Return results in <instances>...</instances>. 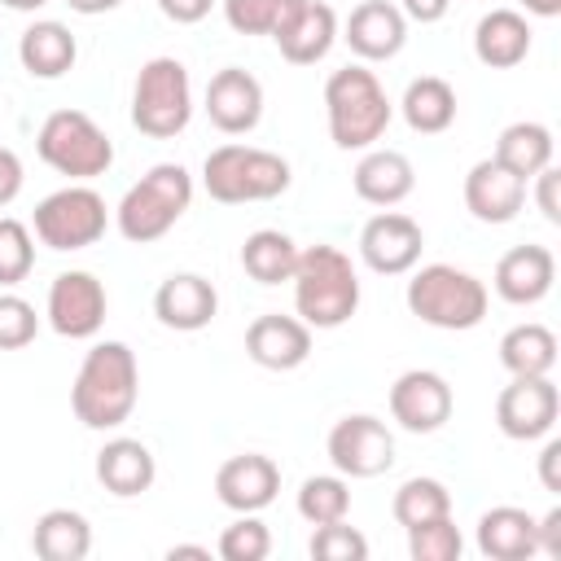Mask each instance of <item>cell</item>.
Listing matches in <instances>:
<instances>
[{
	"label": "cell",
	"mask_w": 561,
	"mask_h": 561,
	"mask_svg": "<svg viewBox=\"0 0 561 561\" xmlns=\"http://www.w3.org/2000/svg\"><path fill=\"white\" fill-rule=\"evenodd\" d=\"M140 399V364L127 342H96L70 386V408L88 430H118Z\"/></svg>",
	"instance_id": "1"
},
{
	"label": "cell",
	"mask_w": 561,
	"mask_h": 561,
	"mask_svg": "<svg viewBox=\"0 0 561 561\" xmlns=\"http://www.w3.org/2000/svg\"><path fill=\"white\" fill-rule=\"evenodd\" d=\"M289 285H294V311L307 329H342L359 311V272L351 254H342L337 245L298 250V267Z\"/></svg>",
	"instance_id": "2"
},
{
	"label": "cell",
	"mask_w": 561,
	"mask_h": 561,
	"mask_svg": "<svg viewBox=\"0 0 561 561\" xmlns=\"http://www.w3.org/2000/svg\"><path fill=\"white\" fill-rule=\"evenodd\" d=\"M324 118H329V136L337 149H373L390 118H394V105L381 88V79L368 70V66H342L329 75L324 83Z\"/></svg>",
	"instance_id": "3"
},
{
	"label": "cell",
	"mask_w": 561,
	"mask_h": 561,
	"mask_svg": "<svg viewBox=\"0 0 561 561\" xmlns=\"http://www.w3.org/2000/svg\"><path fill=\"white\" fill-rule=\"evenodd\" d=\"M188 206H193V175L180 162H158L123 193V202L114 206V224L123 241L149 245L167 237L184 219Z\"/></svg>",
	"instance_id": "4"
},
{
	"label": "cell",
	"mask_w": 561,
	"mask_h": 561,
	"mask_svg": "<svg viewBox=\"0 0 561 561\" xmlns=\"http://www.w3.org/2000/svg\"><path fill=\"white\" fill-rule=\"evenodd\" d=\"M408 311L430 324V329H447V333H465V329H478L482 316H486V285L456 267V263H425L412 272L408 280Z\"/></svg>",
	"instance_id": "5"
},
{
	"label": "cell",
	"mask_w": 561,
	"mask_h": 561,
	"mask_svg": "<svg viewBox=\"0 0 561 561\" xmlns=\"http://www.w3.org/2000/svg\"><path fill=\"white\" fill-rule=\"evenodd\" d=\"M294 171L280 153L254 149V145H219L202 162V188L210 202L245 206V202H272L289 188Z\"/></svg>",
	"instance_id": "6"
},
{
	"label": "cell",
	"mask_w": 561,
	"mask_h": 561,
	"mask_svg": "<svg viewBox=\"0 0 561 561\" xmlns=\"http://www.w3.org/2000/svg\"><path fill=\"white\" fill-rule=\"evenodd\" d=\"M193 118V83L184 61L149 57L131 88V127L149 140H171Z\"/></svg>",
	"instance_id": "7"
},
{
	"label": "cell",
	"mask_w": 561,
	"mask_h": 561,
	"mask_svg": "<svg viewBox=\"0 0 561 561\" xmlns=\"http://www.w3.org/2000/svg\"><path fill=\"white\" fill-rule=\"evenodd\" d=\"M39 158L70 180H96L114 167V140L83 110H53L35 136Z\"/></svg>",
	"instance_id": "8"
},
{
	"label": "cell",
	"mask_w": 561,
	"mask_h": 561,
	"mask_svg": "<svg viewBox=\"0 0 561 561\" xmlns=\"http://www.w3.org/2000/svg\"><path fill=\"white\" fill-rule=\"evenodd\" d=\"M105 224H110V206L88 184H66V188L48 193L31 215L35 241L48 250H61V254L96 245L105 237Z\"/></svg>",
	"instance_id": "9"
},
{
	"label": "cell",
	"mask_w": 561,
	"mask_h": 561,
	"mask_svg": "<svg viewBox=\"0 0 561 561\" xmlns=\"http://www.w3.org/2000/svg\"><path fill=\"white\" fill-rule=\"evenodd\" d=\"M324 451H329V465L342 478H377L394 465V434L386 430L381 416L351 412L329 430Z\"/></svg>",
	"instance_id": "10"
},
{
	"label": "cell",
	"mask_w": 561,
	"mask_h": 561,
	"mask_svg": "<svg viewBox=\"0 0 561 561\" xmlns=\"http://www.w3.org/2000/svg\"><path fill=\"white\" fill-rule=\"evenodd\" d=\"M105 285L83 272V267H70V272H57L53 285H48V302H44V316L53 324L57 337H70V342H83V337H96L101 324H105Z\"/></svg>",
	"instance_id": "11"
},
{
	"label": "cell",
	"mask_w": 561,
	"mask_h": 561,
	"mask_svg": "<svg viewBox=\"0 0 561 561\" xmlns=\"http://www.w3.org/2000/svg\"><path fill=\"white\" fill-rule=\"evenodd\" d=\"M561 416V394L552 377H513L495 399V425L513 443L548 438Z\"/></svg>",
	"instance_id": "12"
},
{
	"label": "cell",
	"mask_w": 561,
	"mask_h": 561,
	"mask_svg": "<svg viewBox=\"0 0 561 561\" xmlns=\"http://www.w3.org/2000/svg\"><path fill=\"white\" fill-rule=\"evenodd\" d=\"M451 408H456V394H451L447 377L434 373V368H408L390 386V416L408 434L443 430L451 421Z\"/></svg>",
	"instance_id": "13"
},
{
	"label": "cell",
	"mask_w": 561,
	"mask_h": 561,
	"mask_svg": "<svg viewBox=\"0 0 561 561\" xmlns=\"http://www.w3.org/2000/svg\"><path fill=\"white\" fill-rule=\"evenodd\" d=\"M425 250V232L412 215L399 210H381L359 228V259L364 267H373L377 276H403L421 263Z\"/></svg>",
	"instance_id": "14"
},
{
	"label": "cell",
	"mask_w": 561,
	"mask_h": 561,
	"mask_svg": "<svg viewBox=\"0 0 561 561\" xmlns=\"http://www.w3.org/2000/svg\"><path fill=\"white\" fill-rule=\"evenodd\" d=\"M206 118L224 131V136H245L259 127L263 118V83L241 70V66H224L210 75L206 83Z\"/></svg>",
	"instance_id": "15"
},
{
	"label": "cell",
	"mask_w": 561,
	"mask_h": 561,
	"mask_svg": "<svg viewBox=\"0 0 561 561\" xmlns=\"http://www.w3.org/2000/svg\"><path fill=\"white\" fill-rule=\"evenodd\" d=\"M280 491V465L263 451L228 456L215 473V495L232 513H263Z\"/></svg>",
	"instance_id": "16"
},
{
	"label": "cell",
	"mask_w": 561,
	"mask_h": 561,
	"mask_svg": "<svg viewBox=\"0 0 561 561\" xmlns=\"http://www.w3.org/2000/svg\"><path fill=\"white\" fill-rule=\"evenodd\" d=\"M342 39L359 61H390L408 44V18L390 0H359L342 22Z\"/></svg>",
	"instance_id": "17"
},
{
	"label": "cell",
	"mask_w": 561,
	"mask_h": 561,
	"mask_svg": "<svg viewBox=\"0 0 561 561\" xmlns=\"http://www.w3.org/2000/svg\"><path fill=\"white\" fill-rule=\"evenodd\" d=\"M245 355L267 373H294L311 355V329L298 316H280V311L254 316L245 329Z\"/></svg>",
	"instance_id": "18"
},
{
	"label": "cell",
	"mask_w": 561,
	"mask_h": 561,
	"mask_svg": "<svg viewBox=\"0 0 561 561\" xmlns=\"http://www.w3.org/2000/svg\"><path fill=\"white\" fill-rule=\"evenodd\" d=\"M526 206V180L504 171L495 158H482L465 175V210L478 224H513Z\"/></svg>",
	"instance_id": "19"
},
{
	"label": "cell",
	"mask_w": 561,
	"mask_h": 561,
	"mask_svg": "<svg viewBox=\"0 0 561 561\" xmlns=\"http://www.w3.org/2000/svg\"><path fill=\"white\" fill-rule=\"evenodd\" d=\"M215 311H219V294L197 272H175L153 289V316H158L162 329L197 333L215 320Z\"/></svg>",
	"instance_id": "20"
},
{
	"label": "cell",
	"mask_w": 561,
	"mask_h": 561,
	"mask_svg": "<svg viewBox=\"0 0 561 561\" xmlns=\"http://www.w3.org/2000/svg\"><path fill=\"white\" fill-rule=\"evenodd\" d=\"M552 280H557V259L548 245H513L500 263H495V294L513 307H535L552 294Z\"/></svg>",
	"instance_id": "21"
},
{
	"label": "cell",
	"mask_w": 561,
	"mask_h": 561,
	"mask_svg": "<svg viewBox=\"0 0 561 561\" xmlns=\"http://www.w3.org/2000/svg\"><path fill=\"white\" fill-rule=\"evenodd\" d=\"M272 39H276V48L289 66H316V61L329 57V48L337 39V13L324 0H302L280 22V31Z\"/></svg>",
	"instance_id": "22"
},
{
	"label": "cell",
	"mask_w": 561,
	"mask_h": 561,
	"mask_svg": "<svg viewBox=\"0 0 561 561\" xmlns=\"http://www.w3.org/2000/svg\"><path fill=\"white\" fill-rule=\"evenodd\" d=\"M158 478V460L140 438H110L96 451V482L114 495V500H136L153 486Z\"/></svg>",
	"instance_id": "23"
},
{
	"label": "cell",
	"mask_w": 561,
	"mask_h": 561,
	"mask_svg": "<svg viewBox=\"0 0 561 561\" xmlns=\"http://www.w3.org/2000/svg\"><path fill=\"white\" fill-rule=\"evenodd\" d=\"M351 184H355L359 202L390 210L416 188V171H412L408 153H399V149H364V158L351 171Z\"/></svg>",
	"instance_id": "24"
},
{
	"label": "cell",
	"mask_w": 561,
	"mask_h": 561,
	"mask_svg": "<svg viewBox=\"0 0 561 561\" xmlns=\"http://www.w3.org/2000/svg\"><path fill=\"white\" fill-rule=\"evenodd\" d=\"M478 552L491 561H530L539 557L535 539V513L517 504H495L478 517Z\"/></svg>",
	"instance_id": "25"
},
{
	"label": "cell",
	"mask_w": 561,
	"mask_h": 561,
	"mask_svg": "<svg viewBox=\"0 0 561 561\" xmlns=\"http://www.w3.org/2000/svg\"><path fill=\"white\" fill-rule=\"evenodd\" d=\"M530 53V22L517 9H491L473 26V57L491 70H513Z\"/></svg>",
	"instance_id": "26"
},
{
	"label": "cell",
	"mask_w": 561,
	"mask_h": 561,
	"mask_svg": "<svg viewBox=\"0 0 561 561\" xmlns=\"http://www.w3.org/2000/svg\"><path fill=\"white\" fill-rule=\"evenodd\" d=\"M75 57H79V44H75L70 26L53 22V18L31 22L22 31V39H18V61H22V70L31 79H61V75H70Z\"/></svg>",
	"instance_id": "27"
},
{
	"label": "cell",
	"mask_w": 561,
	"mask_h": 561,
	"mask_svg": "<svg viewBox=\"0 0 561 561\" xmlns=\"http://www.w3.org/2000/svg\"><path fill=\"white\" fill-rule=\"evenodd\" d=\"M31 552L39 561H83L92 552V526L79 508H48L31 530Z\"/></svg>",
	"instance_id": "28"
},
{
	"label": "cell",
	"mask_w": 561,
	"mask_h": 561,
	"mask_svg": "<svg viewBox=\"0 0 561 561\" xmlns=\"http://www.w3.org/2000/svg\"><path fill=\"white\" fill-rule=\"evenodd\" d=\"M552 153H557L552 131H548L543 123H535V118H522V123H508V127L500 131L491 158H495L504 171H513L517 180H530V175H539L543 167H552Z\"/></svg>",
	"instance_id": "29"
},
{
	"label": "cell",
	"mask_w": 561,
	"mask_h": 561,
	"mask_svg": "<svg viewBox=\"0 0 561 561\" xmlns=\"http://www.w3.org/2000/svg\"><path fill=\"white\" fill-rule=\"evenodd\" d=\"M399 110H403V123L412 131L438 136V131H447L456 123V88L447 79H438V75H421V79H412L403 88Z\"/></svg>",
	"instance_id": "30"
},
{
	"label": "cell",
	"mask_w": 561,
	"mask_h": 561,
	"mask_svg": "<svg viewBox=\"0 0 561 561\" xmlns=\"http://www.w3.org/2000/svg\"><path fill=\"white\" fill-rule=\"evenodd\" d=\"M500 364L513 377H548L557 368V333L548 324H513L500 337Z\"/></svg>",
	"instance_id": "31"
},
{
	"label": "cell",
	"mask_w": 561,
	"mask_h": 561,
	"mask_svg": "<svg viewBox=\"0 0 561 561\" xmlns=\"http://www.w3.org/2000/svg\"><path fill=\"white\" fill-rule=\"evenodd\" d=\"M241 267L259 285H285L294 276V267H298V245L280 228H259L241 245Z\"/></svg>",
	"instance_id": "32"
},
{
	"label": "cell",
	"mask_w": 561,
	"mask_h": 561,
	"mask_svg": "<svg viewBox=\"0 0 561 561\" xmlns=\"http://www.w3.org/2000/svg\"><path fill=\"white\" fill-rule=\"evenodd\" d=\"M351 513V482L342 473H311L298 486V517L307 526H329Z\"/></svg>",
	"instance_id": "33"
},
{
	"label": "cell",
	"mask_w": 561,
	"mask_h": 561,
	"mask_svg": "<svg viewBox=\"0 0 561 561\" xmlns=\"http://www.w3.org/2000/svg\"><path fill=\"white\" fill-rule=\"evenodd\" d=\"M390 513L403 530L421 526V522H434V517H447L451 513V491L438 482V478H408L394 500H390Z\"/></svg>",
	"instance_id": "34"
},
{
	"label": "cell",
	"mask_w": 561,
	"mask_h": 561,
	"mask_svg": "<svg viewBox=\"0 0 561 561\" xmlns=\"http://www.w3.org/2000/svg\"><path fill=\"white\" fill-rule=\"evenodd\" d=\"M224 22L237 35H276L280 22L302 4V0H219Z\"/></svg>",
	"instance_id": "35"
},
{
	"label": "cell",
	"mask_w": 561,
	"mask_h": 561,
	"mask_svg": "<svg viewBox=\"0 0 561 561\" xmlns=\"http://www.w3.org/2000/svg\"><path fill=\"white\" fill-rule=\"evenodd\" d=\"M35 267V237L22 219L0 215V289H13Z\"/></svg>",
	"instance_id": "36"
},
{
	"label": "cell",
	"mask_w": 561,
	"mask_h": 561,
	"mask_svg": "<svg viewBox=\"0 0 561 561\" xmlns=\"http://www.w3.org/2000/svg\"><path fill=\"white\" fill-rule=\"evenodd\" d=\"M460 552H465V539H460L451 513L408 530V557L412 561H460Z\"/></svg>",
	"instance_id": "37"
},
{
	"label": "cell",
	"mask_w": 561,
	"mask_h": 561,
	"mask_svg": "<svg viewBox=\"0 0 561 561\" xmlns=\"http://www.w3.org/2000/svg\"><path fill=\"white\" fill-rule=\"evenodd\" d=\"M215 552H219L224 561H263V557L272 552V530H267L254 513H237V522L224 526Z\"/></svg>",
	"instance_id": "38"
},
{
	"label": "cell",
	"mask_w": 561,
	"mask_h": 561,
	"mask_svg": "<svg viewBox=\"0 0 561 561\" xmlns=\"http://www.w3.org/2000/svg\"><path fill=\"white\" fill-rule=\"evenodd\" d=\"M307 552H311L316 561H364V557H368V539H364L355 526H346V517H342V522L316 526Z\"/></svg>",
	"instance_id": "39"
},
{
	"label": "cell",
	"mask_w": 561,
	"mask_h": 561,
	"mask_svg": "<svg viewBox=\"0 0 561 561\" xmlns=\"http://www.w3.org/2000/svg\"><path fill=\"white\" fill-rule=\"evenodd\" d=\"M39 333V316L22 294L0 289V351H22Z\"/></svg>",
	"instance_id": "40"
},
{
	"label": "cell",
	"mask_w": 561,
	"mask_h": 561,
	"mask_svg": "<svg viewBox=\"0 0 561 561\" xmlns=\"http://www.w3.org/2000/svg\"><path fill=\"white\" fill-rule=\"evenodd\" d=\"M530 180H535V206H539V215L548 224H561V171L557 167H543Z\"/></svg>",
	"instance_id": "41"
},
{
	"label": "cell",
	"mask_w": 561,
	"mask_h": 561,
	"mask_svg": "<svg viewBox=\"0 0 561 561\" xmlns=\"http://www.w3.org/2000/svg\"><path fill=\"white\" fill-rule=\"evenodd\" d=\"M535 539H539V552L561 561V504H552L543 517H535Z\"/></svg>",
	"instance_id": "42"
},
{
	"label": "cell",
	"mask_w": 561,
	"mask_h": 561,
	"mask_svg": "<svg viewBox=\"0 0 561 561\" xmlns=\"http://www.w3.org/2000/svg\"><path fill=\"white\" fill-rule=\"evenodd\" d=\"M22 180H26L22 158H18L13 149H4V145H0V206H9V202L22 193Z\"/></svg>",
	"instance_id": "43"
},
{
	"label": "cell",
	"mask_w": 561,
	"mask_h": 561,
	"mask_svg": "<svg viewBox=\"0 0 561 561\" xmlns=\"http://www.w3.org/2000/svg\"><path fill=\"white\" fill-rule=\"evenodd\" d=\"M158 9H162V18H171L175 26H193V22H202V18L215 9V0H158Z\"/></svg>",
	"instance_id": "44"
},
{
	"label": "cell",
	"mask_w": 561,
	"mask_h": 561,
	"mask_svg": "<svg viewBox=\"0 0 561 561\" xmlns=\"http://www.w3.org/2000/svg\"><path fill=\"white\" fill-rule=\"evenodd\" d=\"M539 482L543 491H561V438H548L543 451H539Z\"/></svg>",
	"instance_id": "45"
},
{
	"label": "cell",
	"mask_w": 561,
	"mask_h": 561,
	"mask_svg": "<svg viewBox=\"0 0 561 561\" xmlns=\"http://www.w3.org/2000/svg\"><path fill=\"white\" fill-rule=\"evenodd\" d=\"M447 9H451V0H399V13H403L408 22H421V26L443 22Z\"/></svg>",
	"instance_id": "46"
},
{
	"label": "cell",
	"mask_w": 561,
	"mask_h": 561,
	"mask_svg": "<svg viewBox=\"0 0 561 561\" xmlns=\"http://www.w3.org/2000/svg\"><path fill=\"white\" fill-rule=\"evenodd\" d=\"M167 561H210V548L206 543H171Z\"/></svg>",
	"instance_id": "47"
},
{
	"label": "cell",
	"mask_w": 561,
	"mask_h": 561,
	"mask_svg": "<svg viewBox=\"0 0 561 561\" xmlns=\"http://www.w3.org/2000/svg\"><path fill=\"white\" fill-rule=\"evenodd\" d=\"M75 13H83V18H96V13H110V9H118L123 0H66Z\"/></svg>",
	"instance_id": "48"
},
{
	"label": "cell",
	"mask_w": 561,
	"mask_h": 561,
	"mask_svg": "<svg viewBox=\"0 0 561 561\" xmlns=\"http://www.w3.org/2000/svg\"><path fill=\"white\" fill-rule=\"evenodd\" d=\"M522 9L535 13V18H557L561 13V0H522Z\"/></svg>",
	"instance_id": "49"
},
{
	"label": "cell",
	"mask_w": 561,
	"mask_h": 561,
	"mask_svg": "<svg viewBox=\"0 0 561 561\" xmlns=\"http://www.w3.org/2000/svg\"><path fill=\"white\" fill-rule=\"evenodd\" d=\"M4 9H13V13H35V9H44L48 0H0Z\"/></svg>",
	"instance_id": "50"
}]
</instances>
